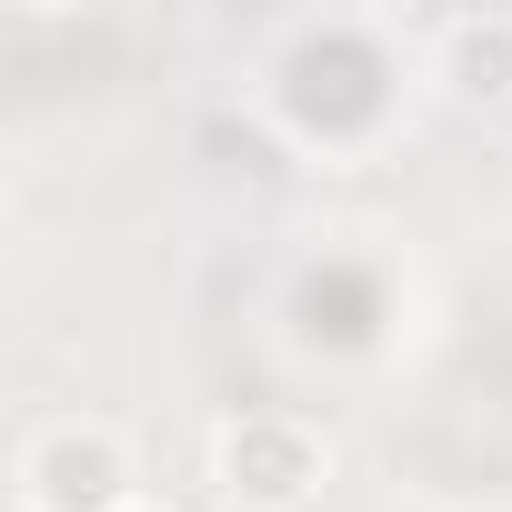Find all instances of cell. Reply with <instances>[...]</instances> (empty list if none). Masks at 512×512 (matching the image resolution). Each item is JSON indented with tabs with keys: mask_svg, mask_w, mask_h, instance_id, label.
<instances>
[{
	"mask_svg": "<svg viewBox=\"0 0 512 512\" xmlns=\"http://www.w3.org/2000/svg\"><path fill=\"white\" fill-rule=\"evenodd\" d=\"M382 101H392V71H382V51H372L362 31H302V41H292V61H282V111H292L302 131L352 141V131L382 121Z\"/></svg>",
	"mask_w": 512,
	"mask_h": 512,
	"instance_id": "cell-1",
	"label": "cell"
},
{
	"mask_svg": "<svg viewBox=\"0 0 512 512\" xmlns=\"http://www.w3.org/2000/svg\"><path fill=\"white\" fill-rule=\"evenodd\" d=\"M312 482H322V442H312L292 412H241V422L221 432V492H231V502L292 512V502H312Z\"/></svg>",
	"mask_w": 512,
	"mask_h": 512,
	"instance_id": "cell-2",
	"label": "cell"
},
{
	"mask_svg": "<svg viewBox=\"0 0 512 512\" xmlns=\"http://www.w3.org/2000/svg\"><path fill=\"white\" fill-rule=\"evenodd\" d=\"M31 502H41V512H121V502H131L121 442H111V432H61V442H41Z\"/></svg>",
	"mask_w": 512,
	"mask_h": 512,
	"instance_id": "cell-3",
	"label": "cell"
},
{
	"mask_svg": "<svg viewBox=\"0 0 512 512\" xmlns=\"http://www.w3.org/2000/svg\"><path fill=\"white\" fill-rule=\"evenodd\" d=\"M292 312H302V342H332V352H362L382 332V292L362 272H302Z\"/></svg>",
	"mask_w": 512,
	"mask_h": 512,
	"instance_id": "cell-4",
	"label": "cell"
},
{
	"mask_svg": "<svg viewBox=\"0 0 512 512\" xmlns=\"http://www.w3.org/2000/svg\"><path fill=\"white\" fill-rule=\"evenodd\" d=\"M452 81L462 91H512V21H462L452 31Z\"/></svg>",
	"mask_w": 512,
	"mask_h": 512,
	"instance_id": "cell-5",
	"label": "cell"
},
{
	"mask_svg": "<svg viewBox=\"0 0 512 512\" xmlns=\"http://www.w3.org/2000/svg\"><path fill=\"white\" fill-rule=\"evenodd\" d=\"M121 512H151V502H121Z\"/></svg>",
	"mask_w": 512,
	"mask_h": 512,
	"instance_id": "cell-6",
	"label": "cell"
}]
</instances>
